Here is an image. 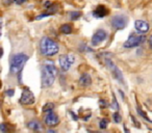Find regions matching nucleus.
I'll return each mask as SVG.
<instances>
[{
	"instance_id": "nucleus-5",
	"label": "nucleus",
	"mask_w": 152,
	"mask_h": 133,
	"mask_svg": "<svg viewBox=\"0 0 152 133\" xmlns=\"http://www.w3.org/2000/svg\"><path fill=\"white\" fill-rule=\"evenodd\" d=\"M145 36H137V34H131L128 38V40L124 43L125 48H133L137 47L139 45H141L142 43L145 42Z\"/></svg>"
},
{
	"instance_id": "nucleus-1",
	"label": "nucleus",
	"mask_w": 152,
	"mask_h": 133,
	"mask_svg": "<svg viewBox=\"0 0 152 133\" xmlns=\"http://www.w3.org/2000/svg\"><path fill=\"white\" fill-rule=\"evenodd\" d=\"M56 75V68L51 60H46L42 67V85L49 87L53 84Z\"/></svg>"
},
{
	"instance_id": "nucleus-12",
	"label": "nucleus",
	"mask_w": 152,
	"mask_h": 133,
	"mask_svg": "<svg viewBox=\"0 0 152 133\" xmlns=\"http://www.w3.org/2000/svg\"><path fill=\"white\" fill-rule=\"evenodd\" d=\"M134 27L135 29H137L141 32H147L149 30V25H148L147 22L142 21V20H137L134 22Z\"/></svg>"
},
{
	"instance_id": "nucleus-4",
	"label": "nucleus",
	"mask_w": 152,
	"mask_h": 133,
	"mask_svg": "<svg viewBox=\"0 0 152 133\" xmlns=\"http://www.w3.org/2000/svg\"><path fill=\"white\" fill-rule=\"evenodd\" d=\"M105 63H106V65H107L108 68H110V72H112V74L114 75L115 78H116L119 82L122 83L123 85H125V81H124V79H123L122 73H121V71L119 70L118 67H117V65L113 63L112 59H110V58H105Z\"/></svg>"
},
{
	"instance_id": "nucleus-30",
	"label": "nucleus",
	"mask_w": 152,
	"mask_h": 133,
	"mask_svg": "<svg viewBox=\"0 0 152 133\" xmlns=\"http://www.w3.org/2000/svg\"><path fill=\"white\" fill-rule=\"evenodd\" d=\"M0 36H1V24H0Z\"/></svg>"
},
{
	"instance_id": "nucleus-31",
	"label": "nucleus",
	"mask_w": 152,
	"mask_h": 133,
	"mask_svg": "<svg viewBox=\"0 0 152 133\" xmlns=\"http://www.w3.org/2000/svg\"><path fill=\"white\" fill-rule=\"evenodd\" d=\"M1 86H2V84H1V81H0V89H1Z\"/></svg>"
},
{
	"instance_id": "nucleus-17",
	"label": "nucleus",
	"mask_w": 152,
	"mask_h": 133,
	"mask_svg": "<svg viewBox=\"0 0 152 133\" xmlns=\"http://www.w3.org/2000/svg\"><path fill=\"white\" fill-rule=\"evenodd\" d=\"M61 32H63V33L70 34V33H71V31H72V28H71V26H70L69 24H64V25L61 27Z\"/></svg>"
},
{
	"instance_id": "nucleus-19",
	"label": "nucleus",
	"mask_w": 152,
	"mask_h": 133,
	"mask_svg": "<svg viewBox=\"0 0 152 133\" xmlns=\"http://www.w3.org/2000/svg\"><path fill=\"white\" fill-rule=\"evenodd\" d=\"M69 16H70V19L74 21V20H77L80 17V13H79V12H71V13L69 14Z\"/></svg>"
},
{
	"instance_id": "nucleus-16",
	"label": "nucleus",
	"mask_w": 152,
	"mask_h": 133,
	"mask_svg": "<svg viewBox=\"0 0 152 133\" xmlns=\"http://www.w3.org/2000/svg\"><path fill=\"white\" fill-rule=\"evenodd\" d=\"M55 107L54 103H52V102H48V103H46L44 106H43V111L44 112H51L53 111V108Z\"/></svg>"
},
{
	"instance_id": "nucleus-8",
	"label": "nucleus",
	"mask_w": 152,
	"mask_h": 133,
	"mask_svg": "<svg viewBox=\"0 0 152 133\" xmlns=\"http://www.w3.org/2000/svg\"><path fill=\"white\" fill-rule=\"evenodd\" d=\"M20 103L23 105H31L34 103V96L28 89H23L21 98H20Z\"/></svg>"
},
{
	"instance_id": "nucleus-23",
	"label": "nucleus",
	"mask_w": 152,
	"mask_h": 133,
	"mask_svg": "<svg viewBox=\"0 0 152 133\" xmlns=\"http://www.w3.org/2000/svg\"><path fill=\"white\" fill-rule=\"evenodd\" d=\"M7 95L10 96V97L14 96V89H9V91H7Z\"/></svg>"
},
{
	"instance_id": "nucleus-10",
	"label": "nucleus",
	"mask_w": 152,
	"mask_h": 133,
	"mask_svg": "<svg viewBox=\"0 0 152 133\" xmlns=\"http://www.w3.org/2000/svg\"><path fill=\"white\" fill-rule=\"evenodd\" d=\"M106 36H107V34L103 29H98L92 38V43H93V45H98L101 42H103L106 39Z\"/></svg>"
},
{
	"instance_id": "nucleus-7",
	"label": "nucleus",
	"mask_w": 152,
	"mask_h": 133,
	"mask_svg": "<svg viewBox=\"0 0 152 133\" xmlns=\"http://www.w3.org/2000/svg\"><path fill=\"white\" fill-rule=\"evenodd\" d=\"M127 22H128L127 17L123 15H117L113 17V19L110 20V24L115 29H123L126 26Z\"/></svg>"
},
{
	"instance_id": "nucleus-20",
	"label": "nucleus",
	"mask_w": 152,
	"mask_h": 133,
	"mask_svg": "<svg viewBox=\"0 0 152 133\" xmlns=\"http://www.w3.org/2000/svg\"><path fill=\"white\" fill-rule=\"evenodd\" d=\"M107 124H108V122H107V120L106 118H103V120H101L100 121V123H99V127H100V129H106L107 128Z\"/></svg>"
},
{
	"instance_id": "nucleus-29",
	"label": "nucleus",
	"mask_w": 152,
	"mask_h": 133,
	"mask_svg": "<svg viewBox=\"0 0 152 133\" xmlns=\"http://www.w3.org/2000/svg\"><path fill=\"white\" fill-rule=\"evenodd\" d=\"M124 130H125V133H130V132H129V130H127L126 126H124Z\"/></svg>"
},
{
	"instance_id": "nucleus-14",
	"label": "nucleus",
	"mask_w": 152,
	"mask_h": 133,
	"mask_svg": "<svg viewBox=\"0 0 152 133\" xmlns=\"http://www.w3.org/2000/svg\"><path fill=\"white\" fill-rule=\"evenodd\" d=\"M27 127L32 131H36V132H40V131L43 130V127L41 125L40 122L38 121H30L29 123L27 124Z\"/></svg>"
},
{
	"instance_id": "nucleus-15",
	"label": "nucleus",
	"mask_w": 152,
	"mask_h": 133,
	"mask_svg": "<svg viewBox=\"0 0 152 133\" xmlns=\"http://www.w3.org/2000/svg\"><path fill=\"white\" fill-rule=\"evenodd\" d=\"M14 127L10 124H7V123H2L0 124V131L2 133H12L14 131Z\"/></svg>"
},
{
	"instance_id": "nucleus-27",
	"label": "nucleus",
	"mask_w": 152,
	"mask_h": 133,
	"mask_svg": "<svg viewBox=\"0 0 152 133\" xmlns=\"http://www.w3.org/2000/svg\"><path fill=\"white\" fill-rule=\"evenodd\" d=\"M24 1H26V0H18L17 3H18V4H20V3H23Z\"/></svg>"
},
{
	"instance_id": "nucleus-13",
	"label": "nucleus",
	"mask_w": 152,
	"mask_h": 133,
	"mask_svg": "<svg viewBox=\"0 0 152 133\" xmlns=\"http://www.w3.org/2000/svg\"><path fill=\"white\" fill-rule=\"evenodd\" d=\"M93 15H94V17H96V18H103L107 15V9H106V7H103V5H98L95 11L93 12Z\"/></svg>"
},
{
	"instance_id": "nucleus-6",
	"label": "nucleus",
	"mask_w": 152,
	"mask_h": 133,
	"mask_svg": "<svg viewBox=\"0 0 152 133\" xmlns=\"http://www.w3.org/2000/svg\"><path fill=\"white\" fill-rule=\"evenodd\" d=\"M58 61H59V65H61V69L66 72V71L70 70L71 65H73V63H74V55H72V54L61 55V56L59 57Z\"/></svg>"
},
{
	"instance_id": "nucleus-24",
	"label": "nucleus",
	"mask_w": 152,
	"mask_h": 133,
	"mask_svg": "<svg viewBox=\"0 0 152 133\" xmlns=\"http://www.w3.org/2000/svg\"><path fill=\"white\" fill-rule=\"evenodd\" d=\"M131 120H132V121H133V123H134V124H135V125H137V127H140V123H139V122H137V120H135V118H134V116H131Z\"/></svg>"
},
{
	"instance_id": "nucleus-9",
	"label": "nucleus",
	"mask_w": 152,
	"mask_h": 133,
	"mask_svg": "<svg viewBox=\"0 0 152 133\" xmlns=\"http://www.w3.org/2000/svg\"><path fill=\"white\" fill-rule=\"evenodd\" d=\"M44 122L48 127H54V126H57V125H58L59 118L54 112L51 111V112H47V113L45 114Z\"/></svg>"
},
{
	"instance_id": "nucleus-3",
	"label": "nucleus",
	"mask_w": 152,
	"mask_h": 133,
	"mask_svg": "<svg viewBox=\"0 0 152 133\" xmlns=\"http://www.w3.org/2000/svg\"><path fill=\"white\" fill-rule=\"evenodd\" d=\"M28 60V55L24 53H17L11 59V72L14 74L20 73L23 69L24 65Z\"/></svg>"
},
{
	"instance_id": "nucleus-22",
	"label": "nucleus",
	"mask_w": 152,
	"mask_h": 133,
	"mask_svg": "<svg viewBox=\"0 0 152 133\" xmlns=\"http://www.w3.org/2000/svg\"><path fill=\"white\" fill-rule=\"evenodd\" d=\"M112 107L114 108L115 110H118L119 109V105H118V103H117V100H116V98H115V96H114V99H113V105H112Z\"/></svg>"
},
{
	"instance_id": "nucleus-21",
	"label": "nucleus",
	"mask_w": 152,
	"mask_h": 133,
	"mask_svg": "<svg viewBox=\"0 0 152 133\" xmlns=\"http://www.w3.org/2000/svg\"><path fill=\"white\" fill-rule=\"evenodd\" d=\"M113 118H114V121L116 123H120L121 121H122V118H121V116H120L119 112H115L114 116H113Z\"/></svg>"
},
{
	"instance_id": "nucleus-2",
	"label": "nucleus",
	"mask_w": 152,
	"mask_h": 133,
	"mask_svg": "<svg viewBox=\"0 0 152 133\" xmlns=\"http://www.w3.org/2000/svg\"><path fill=\"white\" fill-rule=\"evenodd\" d=\"M58 45L54 41L49 39L48 36L42 38V40L40 42V51L43 55H45V56H53V55H55L58 52Z\"/></svg>"
},
{
	"instance_id": "nucleus-26",
	"label": "nucleus",
	"mask_w": 152,
	"mask_h": 133,
	"mask_svg": "<svg viewBox=\"0 0 152 133\" xmlns=\"http://www.w3.org/2000/svg\"><path fill=\"white\" fill-rule=\"evenodd\" d=\"M2 55H3V49H2V48H0V58L2 57Z\"/></svg>"
},
{
	"instance_id": "nucleus-18",
	"label": "nucleus",
	"mask_w": 152,
	"mask_h": 133,
	"mask_svg": "<svg viewBox=\"0 0 152 133\" xmlns=\"http://www.w3.org/2000/svg\"><path fill=\"white\" fill-rule=\"evenodd\" d=\"M137 113H139L140 116H142V118H145V120H147L149 123H152V120H150V118H148V116H147V114H146L145 112H144L143 110L141 109V107H139V106H137Z\"/></svg>"
},
{
	"instance_id": "nucleus-11",
	"label": "nucleus",
	"mask_w": 152,
	"mask_h": 133,
	"mask_svg": "<svg viewBox=\"0 0 152 133\" xmlns=\"http://www.w3.org/2000/svg\"><path fill=\"white\" fill-rule=\"evenodd\" d=\"M78 83H79V85H80L81 87H88V86H90V85H91V83H92L91 76H90L89 74H83V75H81L80 78H79Z\"/></svg>"
},
{
	"instance_id": "nucleus-28",
	"label": "nucleus",
	"mask_w": 152,
	"mask_h": 133,
	"mask_svg": "<svg viewBox=\"0 0 152 133\" xmlns=\"http://www.w3.org/2000/svg\"><path fill=\"white\" fill-rule=\"evenodd\" d=\"M47 133H56V132H55L54 130H51V129H50V130L47 131Z\"/></svg>"
},
{
	"instance_id": "nucleus-25",
	"label": "nucleus",
	"mask_w": 152,
	"mask_h": 133,
	"mask_svg": "<svg viewBox=\"0 0 152 133\" xmlns=\"http://www.w3.org/2000/svg\"><path fill=\"white\" fill-rule=\"evenodd\" d=\"M149 45H150V47L152 48V36H150V38H149Z\"/></svg>"
}]
</instances>
